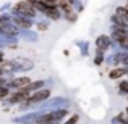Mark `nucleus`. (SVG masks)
Returning <instances> with one entry per match:
<instances>
[{"mask_svg":"<svg viewBox=\"0 0 128 124\" xmlns=\"http://www.w3.org/2000/svg\"><path fill=\"white\" fill-rule=\"evenodd\" d=\"M36 24V28H38V31H47V29L50 28V24L47 21H38V23H34Z\"/></svg>","mask_w":128,"mask_h":124,"instance_id":"f8f14e48","label":"nucleus"},{"mask_svg":"<svg viewBox=\"0 0 128 124\" xmlns=\"http://www.w3.org/2000/svg\"><path fill=\"white\" fill-rule=\"evenodd\" d=\"M29 95H31V93L24 92V90H12V92H10V95L6 97V98H3V102L8 103L10 106H13V105H21V103H24L26 100H28Z\"/></svg>","mask_w":128,"mask_h":124,"instance_id":"7ed1b4c3","label":"nucleus"},{"mask_svg":"<svg viewBox=\"0 0 128 124\" xmlns=\"http://www.w3.org/2000/svg\"><path fill=\"white\" fill-rule=\"evenodd\" d=\"M44 16H47L50 21H58V19L62 18V11H60L57 6L49 5V6H47V10L44 11Z\"/></svg>","mask_w":128,"mask_h":124,"instance_id":"6e6552de","label":"nucleus"},{"mask_svg":"<svg viewBox=\"0 0 128 124\" xmlns=\"http://www.w3.org/2000/svg\"><path fill=\"white\" fill-rule=\"evenodd\" d=\"M126 115H128V106H126Z\"/></svg>","mask_w":128,"mask_h":124,"instance_id":"aec40b11","label":"nucleus"},{"mask_svg":"<svg viewBox=\"0 0 128 124\" xmlns=\"http://www.w3.org/2000/svg\"><path fill=\"white\" fill-rule=\"evenodd\" d=\"M0 65H2V63H0Z\"/></svg>","mask_w":128,"mask_h":124,"instance_id":"412c9836","label":"nucleus"},{"mask_svg":"<svg viewBox=\"0 0 128 124\" xmlns=\"http://www.w3.org/2000/svg\"><path fill=\"white\" fill-rule=\"evenodd\" d=\"M115 15L120 16L123 21L128 23V8H126V6H117V8H115Z\"/></svg>","mask_w":128,"mask_h":124,"instance_id":"9d476101","label":"nucleus"},{"mask_svg":"<svg viewBox=\"0 0 128 124\" xmlns=\"http://www.w3.org/2000/svg\"><path fill=\"white\" fill-rule=\"evenodd\" d=\"M44 2H46L47 5H52V6H57V5H58V2H60V0H44Z\"/></svg>","mask_w":128,"mask_h":124,"instance_id":"dca6fc26","label":"nucleus"},{"mask_svg":"<svg viewBox=\"0 0 128 124\" xmlns=\"http://www.w3.org/2000/svg\"><path fill=\"white\" fill-rule=\"evenodd\" d=\"M44 87H46V81L39 79V81H31L24 89H20V90H24V92H28V93H32V92H36V90H39V89H44Z\"/></svg>","mask_w":128,"mask_h":124,"instance_id":"1a4fd4ad","label":"nucleus"},{"mask_svg":"<svg viewBox=\"0 0 128 124\" xmlns=\"http://www.w3.org/2000/svg\"><path fill=\"white\" fill-rule=\"evenodd\" d=\"M12 15H18V16H24V18H31L34 19L38 16V11H36L34 6H31L26 0H20L13 5L12 10Z\"/></svg>","mask_w":128,"mask_h":124,"instance_id":"f03ea898","label":"nucleus"},{"mask_svg":"<svg viewBox=\"0 0 128 124\" xmlns=\"http://www.w3.org/2000/svg\"><path fill=\"white\" fill-rule=\"evenodd\" d=\"M6 84H8V79L5 76H0V85H6Z\"/></svg>","mask_w":128,"mask_h":124,"instance_id":"f3484780","label":"nucleus"},{"mask_svg":"<svg viewBox=\"0 0 128 124\" xmlns=\"http://www.w3.org/2000/svg\"><path fill=\"white\" fill-rule=\"evenodd\" d=\"M110 45H112V39L109 37V36H97L96 37V50H100V52L106 53V50L110 48Z\"/></svg>","mask_w":128,"mask_h":124,"instance_id":"423d86ee","label":"nucleus"},{"mask_svg":"<svg viewBox=\"0 0 128 124\" xmlns=\"http://www.w3.org/2000/svg\"><path fill=\"white\" fill-rule=\"evenodd\" d=\"M10 92H12V90L8 89V85H0V100L6 98V97L10 95Z\"/></svg>","mask_w":128,"mask_h":124,"instance_id":"9b49d317","label":"nucleus"},{"mask_svg":"<svg viewBox=\"0 0 128 124\" xmlns=\"http://www.w3.org/2000/svg\"><path fill=\"white\" fill-rule=\"evenodd\" d=\"M118 92L120 93H128V81H122V82H120Z\"/></svg>","mask_w":128,"mask_h":124,"instance_id":"4468645a","label":"nucleus"},{"mask_svg":"<svg viewBox=\"0 0 128 124\" xmlns=\"http://www.w3.org/2000/svg\"><path fill=\"white\" fill-rule=\"evenodd\" d=\"M0 76H5V71H3V68H2V65H0Z\"/></svg>","mask_w":128,"mask_h":124,"instance_id":"6ab92c4d","label":"nucleus"},{"mask_svg":"<svg viewBox=\"0 0 128 124\" xmlns=\"http://www.w3.org/2000/svg\"><path fill=\"white\" fill-rule=\"evenodd\" d=\"M12 15V13H10ZM13 18V24L18 29H24V31H29V29L34 26V21L31 18H24V16H18V15H12Z\"/></svg>","mask_w":128,"mask_h":124,"instance_id":"39448f33","label":"nucleus"},{"mask_svg":"<svg viewBox=\"0 0 128 124\" xmlns=\"http://www.w3.org/2000/svg\"><path fill=\"white\" fill-rule=\"evenodd\" d=\"M5 60V53H3V50H0V63Z\"/></svg>","mask_w":128,"mask_h":124,"instance_id":"a211bd4d","label":"nucleus"},{"mask_svg":"<svg viewBox=\"0 0 128 124\" xmlns=\"http://www.w3.org/2000/svg\"><path fill=\"white\" fill-rule=\"evenodd\" d=\"M126 74H128V68L126 66H115L114 69H110V73H109L107 78H109L110 81H117V79L123 78V76H126Z\"/></svg>","mask_w":128,"mask_h":124,"instance_id":"0eeeda50","label":"nucleus"},{"mask_svg":"<svg viewBox=\"0 0 128 124\" xmlns=\"http://www.w3.org/2000/svg\"><path fill=\"white\" fill-rule=\"evenodd\" d=\"M78 119H80V115H73L70 119H66L65 124H76V123H78Z\"/></svg>","mask_w":128,"mask_h":124,"instance_id":"2eb2a0df","label":"nucleus"},{"mask_svg":"<svg viewBox=\"0 0 128 124\" xmlns=\"http://www.w3.org/2000/svg\"><path fill=\"white\" fill-rule=\"evenodd\" d=\"M50 95H52V89L44 87V89H39V90H36V92H32L31 95L28 97V100H26L24 103H21L20 106H21V108H28V106H31V105H39V103L49 100Z\"/></svg>","mask_w":128,"mask_h":124,"instance_id":"f257e3e1","label":"nucleus"},{"mask_svg":"<svg viewBox=\"0 0 128 124\" xmlns=\"http://www.w3.org/2000/svg\"><path fill=\"white\" fill-rule=\"evenodd\" d=\"M31 82V78L29 76H18V78H13L8 79V89L10 90H20V89H24L28 84Z\"/></svg>","mask_w":128,"mask_h":124,"instance_id":"20e7f679","label":"nucleus"},{"mask_svg":"<svg viewBox=\"0 0 128 124\" xmlns=\"http://www.w3.org/2000/svg\"><path fill=\"white\" fill-rule=\"evenodd\" d=\"M104 61H106L104 55H100V53H96V56H94V65H96V66H102Z\"/></svg>","mask_w":128,"mask_h":124,"instance_id":"ddd939ff","label":"nucleus"}]
</instances>
